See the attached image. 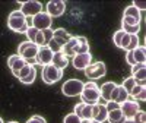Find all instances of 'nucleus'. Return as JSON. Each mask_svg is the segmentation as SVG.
Segmentation results:
<instances>
[{"mask_svg":"<svg viewBox=\"0 0 146 123\" xmlns=\"http://www.w3.org/2000/svg\"><path fill=\"white\" fill-rule=\"evenodd\" d=\"M133 6H135L137 10H145L146 9V5H145V2H137V0H136V2H133Z\"/></svg>","mask_w":146,"mask_h":123,"instance_id":"58836bf2","label":"nucleus"},{"mask_svg":"<svg viewBox=\"0 0 146 123\" xmlns=\"http://www.w3.org/2000/svg\"><path fill=\"white\" fill-rule=\"evenodd\" d=\"M82 123H100V122H96V120H82Z\"/></svg>","mask_w":146,"mask_h":123,"instance_id":"ea45409f","label":"nucleus"},{"mask_svg":"<svg viewBox=\"0 0 146 123\" xmlns=\"http://www.w3.org/2000/svg\"><path fill=\"white\" fill-rule=\"evenodd\" d=\"M38 48H40V47L35 45L34 43L23 41V43H21L19 47H18V56H21L28 65L34 66V65H36L35 57H36V53H38Z\"/></svg>","mask_w":146,"mask_h":123,"instance_id":"7ed1b4c3","label":"nucleus"},{"mask_svg":"<svg viewBox=\"0 0 146 123\" xmlns=\"http://www.w3.org/2000/svg\"><path fill=\"white\" fill-rule=\"evenodd\" d=\"M51 65H54L56 68H58V69H64V68H67L69 66V59L62 53V51H58V53H54V56H53V61H51Z\"/></svg>","mask_w":146,"mask_h":123,"instance_id":"5701e85b","label":"nucleus"},{"mask_svg":"<svg viewBox=\"0 0 146 123\" xmlns=\"http://www.w3.org/2000/svg\"><path fill=\"white\" fill-rule=\"evenodd\" d=\"M80 100L82 103L85 104H89V106H94V104H98L100 100H101V92H100V87L96 85L94 81L91 82H86L83 84V90L80 92Z\"/></svg>","mask_w":146,"mask_h":123,"instance_id":"f257e3e1","label":"nucleus"},{"mask_svg":"<svg viewBox=\"0 0 146 123\" xmlns=\"http://www.w3.org/2000/svg\"><path fill=\"white\" fill-rule=\"evenodd\" d=\"M51 23H53V19L48 16L45 12H40L38 15H35L34 18H31V25L38 29V31H44V29H50L51 28Z\"/></svg>","mask_w":146,"mask_h":123,"instance_id":"9d476101","label":"nucleus"},{"mask_svg":"<svg viewBox=\"0 0 146 123\" xmlns=\"http://www.w3.org/2000/svg\"><path fill=\"white\" fill-rule=\"evenodd\" d=\"M73 68L78 69V70H85L91 63H92V54L89 53H85V54H76L72 60Z\"/></svg>","mask_w":146,"mask_h":123,"instance_id":"ddd939ff","label":"nucleus"},{"mask_svg":"<svg viewBox=\"0 0 146 123\" xmlns=\"http://www.w3.org/2000/svg\"><path fill=\"white\" fill-rule=\"evenodd\" d=\"M72 34H69L64 28H57V29H53V38L56 40V43H58L60 45H64L70 38H72Z\"/></svg>","mask_w":146,"mask_h":123,"instance_id":"6ab92c4d","label":"nucleus"},{"mask_svg":"<svg viewBox=\"0 0 146 123\" xmlns=\"http://www.w3.org/2000/svg\"><path fill=\"white\" fill-rule=\"evenodd\" d=\"M7 27H9V29L15 31V32H19V34H25L27 32V29H28L27 18L23 16V13H22L19 9L12 10L10 13H9Z\"/></svg>","mask_w":146,"mask_h":123,"instance_id":"f03ea898","label":"nucleus"},{"mask_svg":"<svg viewBox=\"0 0 146 123\" xmlns=\"http://www.w3.org/2000/svg\"><path fill=\"white\" fill-rule=\"evenodd\" d=\"M42 82L47 85H53L56 82H58L63 78V70L56 68L54 65H47L42 68V73H41Z\"/></svg>","mask_w":146,"mask_h":123,"instance_id":"20e7f679","label":"nucleus"},{"mask_svg":"<svg viewBox=\"0 0 146 123\" xmlns=\"http://www.w3.org/2000/svg\"><path fill=\"white\" fill-rule=\"evenodd\" d=\"M27 123H47V122H45V119H44L42 116L35 114V116H32L31 119H28V120H27Z\"/></svg>","mask_w":146,"mask_h":123,"instance_id":"c9c22d12","label":"nucleus"},{"mask_svg":"<svg viewBox=\"0 0 146 123\" xmlns=\"http://www.w3.org/2000/svg\"><path fill=\"white\" fill-rule=\"evenodd\" d=\"M42 35H44V45H48V43H50L53 40V29H44L42 31Z\"/></svg>","mask_w":146,"mask_h":123,"instance_id":"72a5a7b5","label":"nucleus"},{"mask_svg":"<svg viewBox=\"0 0 146 123\" xmlns=\"http://www.w3.org/2000/svg\"><path fill=\"white\" fill-rule=\"evenodd\" d=\"M107 116H108V112L105 108V103H98L92 106V120L104 123L107 120Z\"/></svg>","mask_w":146,"mask_h":123,"instance_id":"2eb2a0df","label":"nucleus"},{"mask_svg":"<svg viewBox=\"0 0 146 123\" xmlns=\"http://www.w3.org/2000/svg\"><path fill=\"white\" fill-rule=\"evenodd\" d=\"M83 72H85V76L89 78V81L91 79L95 81V79L102 78L107 73V66H105L104 61H95V63H91Z\"/></svg>","mask_w":146,"mask_h":123,"instance_id":"423d86ee","label":"nucleus"},{"mask_svg":"<svg viewBox=\"0 0 146 123\" xmlns=\"http://www.w3.org/2000/svg\"><path fill=\"white\" fill-rule=\"evenodd\" d=\"M25 34H27V37H28V41H29V43H34L36 34H38V29H35L34 27H28V29H27Z\"/></svg>","mask_w":146,"mask_h":123,"instance_id":"c756f323","label":"nucleus"},{"mask_svg":"<svg viewBox=\"0 0 146 123\" xmlns=\"http://www.w3.org/2000/svg\"><path fill=\"white\" fill-rule=\"evenodd\" d=\"M64 12H66V2H63V0H51V2L47 3L45 13L51 19L53 18H60Z\"/></svg>","mask_w":146,"mask_h":123,"instance_id":"1a4fd4ad","label":"nucleus"},{"mask_svg":"<svg viewBox=\"0 0 146 123\" xmlns=\"http://www.w3.org/2000/svg\"><path fill=\"white\" fill-rule=\"evenodd\" d=\"M135 85H136V81H135V78H126L124 81H123V84H121V87H123L126 91H127V94L133 90V87H135Z\"/></svg>","mask_w":146,"mask_h":123,"instance_id":"c85d7f7f","label":"nucleus"},{"mask_svg":"<svg viewBox=\"0 0 146 123\" xmlns=\"http://www.w3.org/2000/svg\"><path fill=\"white\" fill-rule=\"evenodd\" d=\"M35 78H36V69H35V66H32V69L29 70V73L25 76V78H22V79H19L23 85H31V84H34V81H35Z\"/></svg>","mask_w":146,"mask_h":123,"instance_id":"cd10ccee","label":"nucleus"},{"mask_svg":"<svg viewBox=\"0 0 146 123\" xmlns=\"http://www.w3.org/2000/svg\"><path fill=\"white\" fill-rule=\"evenodd\" d=\"M105 108H107V112H111V110L120 108V104L115 103V101H107V103H105Z\"/></svg>","mask_w":146,"mask_h":123,"instance_id":"e433bc0d","label":"nucleus"},{"mask_svg":"<svg viewBox=\"0 0 146 123\" xmlns=\"http://www.w3.org/2000/svg\"><path fill=\"white\" fill-rule=\"evenodd\" d=\"M123 29L124 32H127V34H139V31H140V25H136V27H130V25H126V23H123Z\"/></svg>","mask_w":146,"mask_h":123,"instance_id":"2f4dec72","label":"nucleus"},{"mask_svg":"<svg viewBox=\"0 0 146 123\" xmlns=\"http://www.w3.org/2000/svg\"><path fill=\"white\" fill-rule=\"evenodd\" d=\"M117 87V84L115 82H111V81H108L105 84H102V87H100V92H101V98L107 103L110 101V97H111V92L114 91V88Z\"/></svg>","mask_w":146,"mask_h":123,"instance_id":"aec40b11","label":"nucleus"},{"mask_svg":"<svg viewBox=\"0 0 146 123\" xmlns=\"http://www.w3.org/2000/svg\"><path fill=\"white\" fill-rule=\"evenodd\" d=\"M131 78H135L136 84L145 87V78H146V66L145 63H137L131 66Z\"/></svg>","mask_w":146,"mask_h":123,"instance_id":"dca6fc26","label":"nucleus"},{"mask_svg":"<svg viewBox=\"0 0 146 123\" xmlns=\"http://www.w3.org/2000/svg\"><path fill=\"white\" fill-rule=\"evenodd\" d=\"M82 90H83V82L79 79H69L62 87V92L66 97H78L80 95Z\"/></svg>","mask_w":146,"mask_h":123,"instance_id":"6e6552de","label":"nucleus"},{"mask_svg":"<svg viewBox=\"0 0 146 123\" xmlns=\"http://www.w3.org/2000/svg\"><path fill=\"white\" fill-rule=\"evenodd\" d=\"M63 123H82V120H80L75 113H70V114H67V116L64 117Z\"/></svg>","mask_w":146,"mask_h":123,"instance_id":"473e14b6","label":"nucleus"},{"mask_svg":"<svg viewBox=\"0 0 146 123\" xmlns=\"http://www.w3.org/2000/svg\"><path fill=\"white\" fill-rule=\"evenodd\" d=\"M129 95H130L135 101H145V100H146V90H145L143 85L136 84L135 87H133V90L129 92Z\"/></svg>","mask_w":146,"mask_h":123,"instance_id":"412c9836","label":"nucleus"},{"mask_svg":"<svg viewBox=\"0 0 146 123\" xmlns=\"http://www.w3.org/2000/svg\"><path fill=\"white\" fill-rule=\"evenodd\" d=\"M9 123H18V122H15V120H13V122H9Z\"/></svg>","mask_w":146,"mask_h":123,"instance_id":"37998d69","label":"nucleus"},{"mask_svg":"<svg viewBox=\"0 0 146 123\" xmlns=\"http://www.w3.org/2000/svg\"><path fill=\"white\" fill-rule=\"evenodd\" d=\"M76 44H78V37H72V38L62 47V53L69 59V57H75V51H73V50H75V47H76Z\"/></svg>","mask_w":146,"mask_h":123,"instance_id":"4be33fe9","label":"nucleus"},{"mask_svg":"<svg viewBox=\"0 0 146 123\" xmlns=\"http://www.w3.org/2000/svg\"><path fill=\"white\" fill-rule=\"evenodd\" d=\"M121 23H126V25H130V27H136V25H140V21H137L135 18H130V16H123Z\"/></svg>","mask_w":146,"mask_h":123,"instance_id":"7c9ffc66","label":"nucleus"},{"mask_svg":"<svg viewBox=\"0 0 146 123\" xmlns=\"http://www.w3.org/2000/svg\"><path fill=\"white\" fill-rule=\"evenodd\" d=\"M123 16H130V18H135V19H137V21H142L140 10H137L133 5H130V6H127V7L124 9V15H123Z\"/></svg>","mask_w":146,"mask_h":123,"instance_id":"bb28decb","label":"nucleus"},{"mask_svg":"<svg viewBox=\"0 0 146 123\" xmlns=\"http://www.w3.org/2000/svg\"><path fill=\"white\" fill-rule=\"evenodd\" d=\"M145 119H146V114H145L143 110H139V112L135 114V117H133L135 123H145Z\"/></svg>","mask_w":146,"mask_h":123,"instance_id":"f704fd0d","label":"nucleus"},{"mask_svg":"<svg viewBox=\"0 0 146 123\" xmlns=\"http://www.w3.org/2000/svg\"><path fill=\"white\" fill-rule=\"evenodd\" d=\"M73 113H75L80 120H91V119H92V106L85 104V103L80 101L79 104L75 106Z\"/></svg>","mask_w":146,"mask_h":123,"instance_id":"4468645a","label":"nucleus"},{"mask_svg":"<svg viewBox=\"0 0 146 123\" xmlns=\"http://www.w3.org/2000/svg\"><path fill=\"white\" fill-rule=\"evenodd\" d=\"M25 18H34L42 12V5L38 0H28V2H21V9H19Z\"/></svg>","mask_w":146,"mask_h":123,"instance_id":"0eeeda50","label":"nucleus"},{"mask_svg":"<svg viewBox=\"0 0 146 123\" xmlns=\"http://www.w3.org/2000/svg\"><path fill=\"white\" fill-rule=\"evenodd\" d=\"M126 100H129V94L127 91L121 87V85H117V87L114 88V91L111 92V97H110V101H115L118 104L124 103Z\"/></svg>","mask_w":146,"mask_h":123,"instance_id":"a211bd4d","label":"nucleus"},{"mask_svg":"<svg viewBox=\"0 0 146 123\" xmlns=\"http://www.w3.org/2000/svg\"><path fill=\"white\" fill-rule=\"evenodd\" d=\"M124 123H135V120H133V119H126Z\"/></svg>","mask_w":146,"mask_h":123,"instance_id":"a19ab883","label":"nucleus"},{"mask_svg":"<svg viewBox=\"0 0 146 123\" xmlns=\"http://www.w3.org/2000/svg\"><path fill=\"white\" fill-rule=\"evenodd\" d=\"M27 65V61L23 60L21 56H18V54H12V56H9V59H7V66L10 68V70H12V73L16 76L18 75V72Z\"/></svg>","mask_w":146,"mask_h":123,"instance_id":"f3484780","label":"nucleus"},{"mask_svg":"<svg viewBox=\"0 0 146 123\" xmlns=\"http://www.w3.org/2000/svg\"><path fill=\"white\" fill-rule=\"evenodd\" d=\"M0 123H5V122H3V119H2V117H0Z\"/></svg>","mask_w":146,"mask_h":123,"instance_id":"79ce46f5","label":"nucleus"},{"mask_svg":"<svg viewBox=\"0 0 146 123\" xmlns=\"http://www.w3.org/2000/svg\"><path fill=\"white\" fill-rule=\"evenodd\" d=\"M75 56L76 54H85L89 53V43L86 40V37H78V44L75 47Z\"/></svg>","mask_w":146,"mask_h":123,"instance_id":"b1692460","label":"nucleus"},{"mask_svg":"<svg viewBox=\"0 0 146 123\" xmlns=\"http://www.w3.org/2000/svg\"><path fill=\"white\" fill-rule=\"evenodd\" d=\"M120 110H121V113L124 114L126 119H133V117H135V114L140 110V107H139V103L137 101L126 100L124 103L120 104Z\"/></svg>","mask_w":146,"mask_h":123,"instance_id":"f8f14e48","label":"nucleus"},{"mask_svg":"<svg viewBox=\"0 0 146 123\" xmlns=\"http://www.w3.org/2000/svg\"><path fill=\"white\" fill-rule=\"evenodd\" d=\"M131 54H133V59H135L136 65L137 63H145V60H146V48H145V45H139L137 48H135V50L131 51Z\"/></svg>","mask_w":146,"mask_h":123,"instance_id":"a878e982","label":"nucleus"},{"mask_svg":"<svg viewBox=\"0 0 146 123\" xmlns=\"http://www.w3.org/2000/svg\"><path fill=\"white\" fill-rule=\"evenodd\" d=\"M53 56H54V53H53L47 45L40 47V48H38V53H36V57H35L36 65H40V66H42V68L47 66V65H51Z\"/></svg>","mask_w":146,"mask_h":123,"instance_id":"9b49d317","label":"nucleus"},{"mask_svg":"<svg viewBox=\"0 0 146 123\" xmlns=\"http://www.w3.org/2000/svg\"><path fill=\"white\" fill-rule=\"evenodd\" d=\"M126 61H127L130 66H135V65H136V61H135V59H133L131 51H126Z\"/></svg>","mask_w":146,"mask_h":123,"instance_id":"4c0bfd02","label":"nucleus"},{"mask_svg":"<svg viewBox=\"0 0 146 123\" xmlns=\"http://www.w3.org/2000/svg\"><path fill=\"white\" fill-rule=\"evenodd\" d=\"M140 40H139V35L137 34H127L124 32L120 38V43H118V48L121 50H126V51H133L135 48H137L140 44Z\"/></svg>","mask_w":146,"mask_h":123,"instance_id":"39448f33","label":"nucleus"},{"mask_svg":"<svg viewBox=\"0 0 146 123\" xmlns=\"http://www.w3.org/2000/svg\"><path fill=\"white\" fill-rule=\"evenodd\" d=\"M107 120H108L110 123H124L126 117H124L123 113H121V110H120V108H115V110H111V112H108Z\"/></svg>","mask_w":146,"mask_h":123,"instance_id":"393cba45","label":"nucleus"}]
</instances>
